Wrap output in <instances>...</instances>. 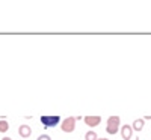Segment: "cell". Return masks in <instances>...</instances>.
<instances>
[{"instance_id": "cell-3", "label": "cell", "mask_w": 151, "mask_h": 140, "mask_svg": "<svg viewBox=\"0 0 151 140\" xmlns=\"http://www.w3.org/2000/svg\"><path fill=\"white\" fill-rule=\"evenodd\" d=\"M60 130L64 133H73L76 130V116H70L60 121Z\"/></svg>"}, {"instance_id": "cell-6", "label": "cell", "mask_w": 151, "mask_h": 140, "mask_svg": "<svg viewBox=\"0 0 151 140\" xmlns=\"http://www.w3.org/2000/svg\"><path fill=\"white\" fill-rule=\"evenodd\" d=\"M18 134L23 137V139H27V137H30V134H32V128L29 125H20L18 126Z\"/></svg>"}, {"instance_id": "cell-2", "label": "cell", "mask_w": 151, "mask_h": 140, "mask_svg": "<svg viewBox=\"0 0 151 140\" xmlns=\"http://www.w3.org/2000/svg\"><path fill=\"white\" fill-rule=\"evenodd\" d=\"M40 121L44 128H53L58 124H60V116H56V114H53V116H41Z\"/></svg>"}, {"instance_id": "cell-5", "label": "cell", "mask_w": 151, "mask_h": 140, "mask_svg": "<svg viewBox=\"0 0 151 140\" xmlns=\"http://www.w3.org/2000/svg\"><path fill=\"white\" fill-rule=\"evenodd\" d=\"M121 136L124 140H130L133 137V128L130 125H122L121 126Z\"/></svg>"}, {"instance_id": "cell-12", "label": "cell", "mask_w": 151, "mask_h": 140, "mask_svg": "<svg viewBox=\"0 0 151 140\" xmlns=\"http://www.w3.org/2000/svg\"><path fill=\"white\" fill-rule=\"evenodd\" d=\"M2 140H12V139H11V137H3Z\"/></svg>"}, {"instance_id": "cell-7", "label": "cell", "mask_w": 151, "mask_h": 140, "mask_svg": "<svg viewBox=\"0 0 151 140\" xmlns=\"http://www.w3.org/2000/svg\"><path fill=\"white\" fill-rule=\"evenodd\" d=\"M144 125H145V121H144V119H136V121L133 122V125H132V128H133L134 131H142Z\"/></svg>"}, {"instance_id": "cell-13", "label": "cell", "mask_w": 151, "mask_h": 140, "mask_svg": "<svg viewBox=\"0 0 151 140\" xmlns=\"http://www.w3.org/2000/svg\"><path fill=\"white\" fill-rule=\"evenodd\" d=\"M134 140H139V137H136V139H134Z\"/></svg>"}, {"instance_id": "cell-10", "label": "cell", "mask_w": 151, "mask_h": 140, "mask_svg": "<svg viewBox=\"0 0 151 140\" xmlns=\"http://www.w3.org/2000/svg\"><path fill=\"white\" fill-rule=\"evenodd\" d=\"M36 140H52V137H50L48 134H41V136L38 137Z\"/></svg>"}, {"instance_id": "cell-8", "label": "cell", "mask_w": 151, "mask_h": 140, "mask_svg": "<svg viewBox=\"0 0 151 140\" xmlns=\"http://www.w3.org/2000/svg\"><path fill=\"white\" fill-rule=\"evenodd\" d=\"M9 130V124L5 119H0V133H6Z\"/></svg>"}, {"instance_id": "cell-1", "label": "cell", "mask_w": 151, "mask_h": 140, "mask_svg": "<svg viewBox=\"0 0 151 140\" xmlns=\"http://www.w3.org/2000/svg\"><path fill=\"white\" fill-rule=\"evenodd\" d=\"M119 125H121V119L119 116H110L107 119V125H106V131L109 134H116L119 130Z\"/></svg>"}, {"instance_id": "cell-9", "label": "cell", "mask_w": 151, "mask_h": 140, "mask_svg": "<svg viewBox=\"0 0 151 140\" xmlns=\"http://www.w3.org/2000/svg\"><path fill=\"white\" fill-rule=\"evenodd\" d=\"M97 139H98V136L95 131H88L85 134V140H97Z\"/></svg>"}, {"instance_id": "cell-11", "label": "cell", "mask_w": 151, "mask_h": 140, "mask_svg": "<svg viewBox=\"0 0 151 140\" xmlns=\"http://www.w3.org/2000/svg\"><path fill=\"white\" fill-rule=\"evenodd\" d=\"M97 140H109V139H106V137H100V139H97Z\"/></svg>"}, {"instance_id": "cell-4", "label": "cell", "mask_w": 151, "mask_h": 140, "mask_svg": "<svg viewBox=\"0 0 151 140\" xmlns=\"http://www.w3.org/2000/svg\"><path fill=\"white\" fill-rule=\"evenodd\" d=\"M83 121H85V124L88 126L94 128V126H98L100 125V122H101V116H85Z\"/></svg>"}]
</instances>
